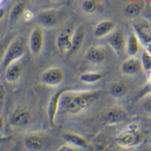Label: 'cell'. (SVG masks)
I'll list each match as a JSON object with an SVG mask.
<instances>
[{
  "mask_svg": "<svg viewBox=\"0 0 151 151\" xmlns=\"http://www.w3.org/2000/svg\"><path fill=\"white\" fill-rule=\"evenodd\" d=\"M144 47H145V50L146 52H148V53L151 55V40H149L147 43H145V44L144 45Z\"/></svg>",
  "mask_w": 151,
  "mask_h": 151,
  "instance_id": "cell-32",
  "label": "cell"
},
{
  "mask_svg": "<svg viewBox=\"0 0 151 151\" xmlns=\"http://www.w3.org/2000/svg\"><path fill=\"white\" fill-rule=\"evenodd\" d=\"M5 1H6V0H0V4H1V6H3V4Z\"/></svg>",
  "mask_w": 151,
  "mask_h": 151,
  "instance_id": "cell-34",
  "label": "cell"
},
{
  "mask_svg": "<svg viewBox=\"0 0 151 151\" xmlns=\"http://www.w3.org/2000/svg\"><path fill=\"white\" fill-rule=\"evenodd\" d=\"M24 146L28 151H41L44 147V141L38 134H29L24 138Z\"/></svg>",
  "mask_w": 151,
  "mask_h": 151,
  "instance_id": "cell-18",
  "label": "cell"
},
{
  "mask_svg": "<svg viewBox=\"0 0 151 151\" xmlns=\"http://www.w3.org/2000/svg\"><path fill=\"white\" fill-rule=\"evenodd\" d=\"M142 11V7L141 4L137 1H132L124 8V14L126 18L135 19L141 14Z\"/></svg>",
  "mask_w": 151,
  "mask_h": 151,
  "instance_id": "cell-22",
  "label": "cell"
},
{
  "mask_svg": "<svg viewBox=\"0 0 151 151\" xmlns=\"http://www.w3.org/2000/svg\"><path fill=\"white\" fill-rule=\"evenodd\" d=\"M85 35H86L85 27L82 24H79L74 30V32L72 33L73 49H72V52H71V53H76V52H78L81 48V46L85 39Z\"/></svg>",
  "mask_w": 151,
  "mask_h": 151,
  "instance_id": "cell-20",
  "label": "cell"
},
{
  "mask_svg": "<svg viewBox=\"0 0 151 151\" xmlns=\"http://www.w3.org/2000/svg\"><path fill=\"white\" fill-rule=\"evenodd\" d=\"M64 71L61 67H49L41 73L40 81L48 87H58L64 81Z\"/></svg>",
  "mask_w": 151,
  "mask_h": 151,
  "instance_id": "cell-4",
  "label": "cell"
},
{
  "mask_svg": "<svg viewBox=\"0 0 151 151\" xmlns=\"http://www.w3.org/2000/svg\"><path fill=\"white\" fill-rule=\"evenodd\" d=\"M4 94H5V89H4V86L1 85V101L4 100Z\"/></svg>",
  "mask_w": 151,
  "mask_h": 151,
  "instance_id": "cell-33",
  "label": "cell"
},
{
  "mask_svg": "<svg viewBox=\"0 0 151 151\" xmlns=\"http://www.w3.org/2000/svg\"><path fill=\"white\" fill-rule=\"evenodd\" d=\"M144 141V134L142 131H130L128 129H122L116 137V142L119 146L124 148H132L140 145Z\"/></svg>",
  "mask_w": 151,
  "mask_h": 151,
  "instance_id": "cell-3",
  "label": "cell"
},
{
  "mask_svg": "<svg viewBox=\"0 0 151 151\" xmlns=\"http://www.w3.org/2000/svg\"><path fill=\"white\" fill-rule=\"evenodd\" d=\"M22 17H23V19H24L25 21L29 22L35 18V14H34V12L31 11V10H25L24 13H23V14H22Z\"/></svg>",
  "mask_w": 151,
  "mask_h": 151,
  "instance_id": "cell-28",
  "label": "cell"
},
{
  "mask_svg": "<svg viewBox=\"0 0 151 151\" xmlns=\"http://www.w3.org/2000/svg\"><path fill=\"white\" fill-rule=\"evenodd\" d=\"M43 28L37 26L33 28L30 37H29V49L32 55L35 57H38L42 53V50L44 48V33H43Z\"/></svg>",
  "mask_w": 151,
  "mask_h": 151,
  "instance_id": "cell-5",
  "label": "cell"
},
{
  "mask_svg": "<svg viewBox=\"0 0 151 151\" xmlns=\"http://www.w3.org/2000/svg\"><path fill=\"white\" fill-rule=\"evenodd\" d=\"M32 121V114L26 108H17L12 115L10 124L14 127H24Z\"/></svg>",
  "mask_w": 151,
  "mask_h": 151,
  "instance_id": "cell-12",
  "label": "cell"
},
{
  "mask_svg": "<svg viewBox=\"0 0 151 151\" xmlns=\"http://www.w3.org/2000/svg\"><path fill=\"white\" fill-rule=\"evenodd\" d=\"M141 61H142V70L145 74H147L148 72L151 71V55L144 50L141 57Z\"/></svg>",
  "mask_w": 151,
  "mask_h": 151,
  "instance_id": "cell-26",
  "label": "cell"
},
{
  "mask_svg": "<svg viewBox=\"0 0 151 151\" xmlns=\"http://www.w3.org/2000/svg\"><path fill=\"white\" fill-rule=\"evenodd\" d=\"M120 70L122 75L127 76V77H134L140 74L142 71H144L141 58L138 57H128L121 64Z\"/></svg>",
  "mask_w": 151,
  "mask_h": 151,
  "instance_id": "cell-8",
  "label": "cell"
},
{
  "mask_svg": "<svg viewBox=\"0 0 151 151\" xmlns=\"http://www.w3.org/2000/svg\"><path fill=\"white\" fill-rule=\"evenodd\" d=\"M125 128L130 130V131H134V132H136V131L141 130V125L137 122H130V124H127V126L125 127Z\"/></svg>",
  "mask_w": 151,
  "mask_h": 151,
  "instance_id": "cell-29",
  "label": "cell"
},
{
  "mask_svg": "<svg viewBox=\"0 0 151 151\" xmlns=\"http://www.w3.org/2000/svg\"><path fill=\"white\" fill-rule=\"evenodd\" d=\"M57 151H76V149L74 146L66 144V145H62L61 146H59Z\"/></svg>",
  "mask_w": 151,
  "mask_h": 151,
  "instance_id": "cell-30",
  "label": "cell"
},
{
  "mask_svg": "<svg viewBox=\"0 0 151 151\" xmlns=\"http://www.w3.org/2000/svg\"><path fill=\"white\" fill-rule=\"evenodd\" d=\"M85 59L89 63L95 65L101 64L106 59L105 49L100 45H93L89 47L85 53Z\"/></svg>",
  "mask_w": 151,
  "mask_h": 151,
  "instance_id": "cell-9",
  "label": "cell"
},
{
  "mask_svg": "<svg viewBox=\"0 0 151 151\" xmlns=\"http://www.w3.org/2000/svg\"><path fill=\"white\" fill-rule=\"evenodd\" d=\"M107 44L117 55H122L125 52L126 35L122 30H115L109 37H106Z\"/></svg>",
  "mask_w": 151,
  "mask_h": 151,
  "instance_id": "cell-6",
  "label": "cell"
},
{
  "mask_svg": "<svg viewBox=\"0 0 151 151\" xmlns=\"http://www.w3.org/2000/svg\"><path fill=\"white\" fill-rule=\"evenodd\" d=\"M129 92V86L124 81H116L110 87V95L116 99L125 97Z\"/></svg>",
  "mask_w": 151,
  "mask_h": 151,
  "instance_id": "cell-21",
  "label": "cell"
},
{
  "mask_svg": "<svg viewBox=\"0 0 151 151\" xmlns=\"http://www.w3.org/2000/svg\"><path fill=\"white\" fill-rule=\"evenodd\" d=\"M116 30V22L110 19H103L95 26L93 35L96 38H105Z\"/></svg>",
  "mask_w": 151,
  "mask_h": 151,
  "instance_id": "cell-10",
  "label": "cell"
},
{
  "mask_svg": "<svg viewBox=\"0 0 151 151\" xmlns=\"http://www.w3.org/2000/svg\"><path fill=\"white\" fill-rule=\"evenodd\" d=\"M55 46L61 54H68L72 52V34H69L67 31L59 32L55 38Z\"/></svg>",
  "mask_w": 151,
  "mask_h": 151,
  "instance_id": "cell-14",
  "label": "cell"
},
{
  "mask_svg": "<svg viewBox=\"0 0 151 151\" xmlns=\"http://www.w3.org/2000/svg\"><path fill=\"white\" fill-rule=\"evenodd\" d=\"M142 108L145 112L151 116V92L148 93L142 101Z\"/></svg>",
  "mask_w": 151,
  "mask_h": 151,
  "instance_id": "cell-27",
  "label": "cell"
},
{
  "mask_svg": "<svg viewBox=\"0 0 151 151\" xmlns=\"http://www.w3.org/2000/svg\"><path fill=\"white\" fill-rule=\"evenodd\" d=\"M63 91H58V92L53 94L50 98L48 102V107H47V114L51 124H55L57 115L58 113L59 107L61 103V97H62Z\"/></svg>",
  "mask_w": 151,
  "mask_h": 151,
  "instance_id": "cell-16",
  "label": "cell"
},
{
  "mask_svg": "<svg viewBox=\"0 0 151 151\" xmlns=\"http://www.w3.org/2000/svg\"><path fill=\"white\" fill-rule=\"evenodd\" d=\"M148 3H149V5L151 6V0H148Z\"/></svg>",
  "mask_w": 151,
  "mask_h": 151,
  "instance_id": "cell-35",
  "label": "cell"
},
{
  "mask_svg": "<svg viewBox=\"0 0 151 151\" xmlns=\"http://www.w3.org/2000/svg\"><path fill=\"white\" fill-rule=\"evenodd\" d=\"M61 137H62V140L64 141L66 144L72 145L74 147L86 148L87 145H88L85 138L77 133H72V132L63 133L61 135Z\"/></svg>",
  "mask_w": 151,
  "mask_h": 151,
  "instance_id": "cell-19",
  "label": "cell"
},
{
  "mask_svg": "<svg viewBox=\"0 0 151 151\" xmlns=\"http://www.w3.org/2000/svg\"><path fill=\"white\" fill-rule=\"evenodd\" d=\"M35 19L39 27L44 29H51L58 25V12L54 9H46L39 12L35 17Z\"/></svg>",
  "mask_w": 151,
  "mask_h": 151,
  "instance_id": "cell-7",
  "label": "cell"
},
{
  "mask_svg": "<svg viewBox=\"0 0 151 151\" xmlns=\"http://www.w3.org/2000/svg\"><path fill=\"white\" fill-rule=\"evenodd\" d=\"M133 31L137 34L140 38L142 45L144 46L145 43L151 40V27L146 21H139L133 23Z\"/></svg>",
  "mask_w": 151,
  "mask_h": 151,
  "instance_id": "cell-17",
  "label": "cell"
},
{
  "mask_svg": "<svg viewBox=\"0 0 151 151\" xmlns=\"http://www.w3.org/2000/svg\"><path fill=\"white\" fill-rule=\"evenodd\" d=\"M53 1H58V0H53Z\"/></svg>",
  "mask_w": 151,
  "mask_h": 151,
  "instance_id": "cell-36",
  "label": "cell"
},
{
  "mask_svg": "<svg viewBox=\"0 0 151 151\" xmlns=\"http://www.w3.org/2000/svg\"><path fill=\"white\" fill-rule=\"evenodd\" d=\"M23 75V66L20 61L12 63L4 70V78L9 83H17Z\"/></svg>",
  "mask_w": 151,
  "mask_h": 151,
  "instance_id": "cell-15",
  "label": "cell"
},
{
  "mask_svg": "<svg viewBox=\"0 0 151 151\" xmlns=\"http://www.w3.org/2000/svg\"><path fill=\"white\" fill-rule=\"evenodd\" d=\"M133 1H136V0H133Z\"/></svg>",
  "mask_w": 151,
  "mask_h": 151,
  "instance_id": "cell-37",
  "label": "cell"
},
{
  "mask_svg": "<svg viewBox=\"0 0 151 151\" xmlns=\"http://www.w3.org/2000/svg\"><path fill=\"white\" fill-rule=\"evenodd\" d=\"M25 11V4L23 1H19L14 4L10 12V21L14 22L19 18L21 14H23Z\"/></svg>",
  "mask_w": 151,
  "mask_h": 151,
  "instance_id": "cell-24",
  "label": "cell"
},
{
  "mask_svg": "<svg viewBox=\"0 0 151 151\" xmlns=\"http://www.w3.org/2000/svg\"><path fill=\"white\" fill-rule=\"evenodd\" d=\"M99 8L98 0H82L81 2V10L85 14H94Z\"/></svg>",
  "mask_w": 151,
  "mask_h": 151,
  "instance_id": "cell-25",
  "label": "cell"
},
{
  "mask_svg": "<svg viewBox=\"0 0 151 151\" xmlns=\"http://www.w3.org/2000/svg\"><path fill=\"white\" fill-rule=\"evenodd\" d=\"M146 84H147V87L151 91V71L146 74Z\"/></svg>",
  "mask_w": 151,
  "mask_h": 151,
  "instance_id": "cell-31",
  "label": "cell"
},
{
  "mask_svg": "<svg viewBox=\"0 0 151 151\" xmlns=\"http://www.w3.org/2000/svg\"><path fill=\"white\" fill-rule=\"evenodd\" d=\"M25 45L21 39L15 38L8 45L6 51L4 52L1 59V67L5 70L12 63L20 61V59L25 55Z\"/></svg>",
  "mask_w": 151,
  "mask_h": 151,
  "instance_id": "cell-2",
  "label": "cell"
},
{
  "mask_svg": "<svg viewBox=\"0 0 151 151\" xmlns=\"http://www.w3.org/2000/svg\"><path fill=\"white\" fill-rule=\"evenodd\" d=\"M99 92L91 90L63 91L60 106L66 112L78 115L89 108V106L99 98Z\"/></svg>",
  "mask_w": 151,
  "mask_h": 151,
  "instance_id": "cell-1",
  "label": "cell"
},
{
  "mask_svg": "<svg viewBox=\"0 0 151 151\" xmlns=\"http://www.w3.org/2000/svg\"><path fill=\"white\" fill-rule=\"evenodd\" d=\"M128 118V113L122 107H112L106 111L104 120L109 124H118Z\"/></svg>",
  "mask_w": 151,
  "mask_h": 151,
  "instance_id": "cell-13",
  "label": "cell"
},
{
  "mask_svg": "<svg viewBox=\"0 0 151 151\" xmlns=\"http://www.w3.org/2000/svg\"><path fill=\"white\" fill-rule=\"evenodd\" d=\"M34 1H37V0H34Z\"/></svg>",
  "mask_w": 151,
  "mask_h": 151,
  "instance_id": "cell-38",
  "label": "cell"
},
{
  "mask_svg": "<svg viewBox=\"0 0 151 151\" xmlns=\"http://www.w3.org/2000/svg\"><path fill=\"white\" fill-rule=\"evenodd\" d=\"M102 79V74L96 71H87L79 75V81L85 84H95Z\"/></svg>",
  "mask_w": 151,
  "mask_h": 151,
  "instance_id": "cell-23",
  "label": "cell"
},
{
  "mask_svg": "<svg viewBox=\"0 0 151 151\" xmlns=\"http://www.w3.org/2000/svg\"><path fill=\"white\" fill-rule=\"evenodd\" d=\"M142 43L137 34L132 30L126 37L125 53L130 58L138 57L142 50Z\"/></svg>",
  "mask_w": 151,
  "mask_h": 151,
  "instance_id": "cell-11",
  "label": "cell"
}]
</instances>
